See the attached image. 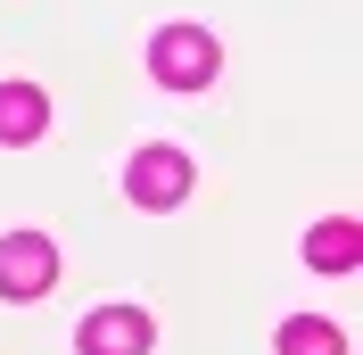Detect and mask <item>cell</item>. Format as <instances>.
Wrapping results in <instances>:
<instances>
[{
	"label": "cell",
	"mask_w": 363,
	"mask_h": 355,
	"mask_svg": "<svg viewBox=\"0 0 363 355\" xmlns=\"http://www.w3.org/2000/svg\"><path fill=\"white\" fill-rule=\"evenodd\" d=\"M215 67H223V50H215L206 25H157V42H149V75H157L165 91H206Z\"/></svg>",
	"instance_id": "cell-1"
},
{
	"label": "cell",
	"mask_w": 363,
	"mask_h": 355,
	"mask_svg": "<svg viewBox=\"0 0 363 355\" xmlns=\"http://www.w3.org/2000/svg\"><path fill=\"white\" fill-rule=\"evenodd\" d=\"M124 199L149 207V215H174L182 199H190V157L182 149H133V165H124Z\"/></svg>",
	"instance_id": "cell-2"
},
{
	"label": "cell",
	"mask_w": 363,
	"mask_h": 355,
	"mask_svg": "<svg viewBox=\"0 0 363 355\" xmlns=\"http://www.w3.org/2000/svg\"><path fill=\"white\" fill-rule=\"evenodd\" d=\"M50 281H58V248L42 231H9L0 240V297L9 306H33V297H50Z\"/></svg>",
	"instance_id": "cell-3"
},
{
	"label": "cell",
	"mask_w": 363,
	"mask_h": 355,
	"mask_svg": "<svg viewBox=\"0 0 363 355\" xmlns=\"http://www.w3.org/2000/svg\"><path fill=\"white\" fill-rule=\"evenodd\" d=\"M74 347L83 355H149L157 347V322L140 306H91L83 322H74Z\"/></svg>",
	"instance_id": "cell-4"
},
{
	"label": "cell",
	"mask_w": 363,
	"mask_h": 355,
	"mask_svg": "<svg viewBox=\"0 0 363 355\" xmlns=\"http://www.w3.org/2000/svg\"><path fill=\"white\" fill-rule=\"evenodd\" d=\"M42 133H50L42 83H0V149H33Z\"/></svg>",
	"instance_id": "cell-5"
},
{
	"label": "cell",
	"mask_w": 363,
	"mask_h": 355,
	"mask_svg": "<svg viewBox=\"0 0 363 355\" xmlns=\"http://www.w3.org/2000/svg\"><path fill=\"white\" fill-rule=\"evenodd\" d=\"M306 265H314V273H355L363 265V223L322 215L314 231H306Z\"/></svg>",
	"instance_id": "cell-6"
},
{
	"label": "cell",
	"mask_w": 363,
	"mask_h": 355,
	"mask_svg": "<svg viewBox=\"0 0 363 355\" xmlns=\"http://www.w3.org/2000/svg\"><path fill=\"white\" fill-rule=\"evenodd\" d=\"M281 355H347V331L322 314H289L281 322Z\"/></svg>",
	"instance_id": "cell-7"
}]
</instances>
